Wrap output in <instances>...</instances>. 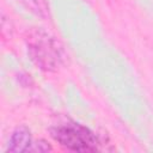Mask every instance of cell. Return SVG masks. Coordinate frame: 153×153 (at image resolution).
Returning a JSON list of instances; mask_svg holds the SVG:
<instances>
[{"instance_id": "1", "label": "cell", "mask_w": 153, "mask_h": 153, "mask_svg": "<svg viewBox=\"0 0 153 153\" xmlns=\"http://www.w3.org/2000/svg\"><path fill=\"white\" fill-rule=\"evenodd\" d=\"M27 53L33 63L45 72H56L63 65L62 44L42 29H33L26 36Z\"/></svg>"}, {"instance_id": "2", "label": "cell", "mask_w": 153, "mask_h": 153, "mask_svg": "<svg viewBox=\"0 0 153 153\" xmlns=\"http://www.w3.org/2000/svg\"><path fill=\"white\" fill-rule=\"evenodd\" d=\"M50 135L63 148L73 152H94L99 146L94 133L79 123L56 126L50 129Z\"/></svg>"}, {"instance_id": "3", "label": "cell", "mask_w": 153, "mask_h": 153, "mask_svg": "<svg viewBox=\"0 0 153 153\" xmlns=\"http://www.w3.org/2000/svg\"><path fill=\"white\" fill-rule=\"evenodd\" d=\"M30 145H31V131L29 127H26L25 124H22L13 130L8 141L7 151L16 152V153L25 152L29 149Z\"/></svg>"}, {"instance_id": "4", "label": "cell", "mask_w": 153, "mask_h": 153, "mask_svg": "<svg viewBox=\"0 0 153 153\" xmlns=\"http://www.w3.org/2000/svg\"><path fill=\"white\" fill-rule=\"evenodd\" d=\"M23 4L33 13L41 17H45L48 14V6L44 0H22Z\"/></svg>"}, {"instance_id": "5", "label": "cell", "mask_w": 153, "mask_h": 153, "mask_svg": "<svg viewBox=\"0 0 153 153\" xmlns=\"http://www.w3.org/2000/svg\"><path fill=\"white\" fill-rule=\"evenodd\" d=\"M51 151V146L48 141L41 139V140H37L36 142L31 143L27 152H38V153H44V152H50Z\"/></svg>"}]
</instances>
